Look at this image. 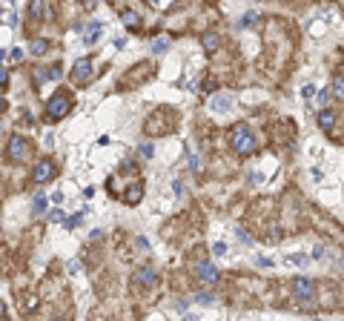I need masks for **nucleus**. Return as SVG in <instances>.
I'll return each mask as SVG.
<instances>
[{
    "label": "nucleus",
    "instance_id": "nucleus-3",
    "mask_svg": "<svg viewBox=\"0 0 344 321\" xmlns=\"http://www.w3.org/2000/svg\"><path fill=\"white\" fill-rule=\"evenodd\" d=\"M26 155H29V141L20 138V135H15V138L9 141V146H6V158L9 160H23Z\"/></svg>",
    "mask_w": 344,
    "mask_h": 321
},
{
    "label": "nucleus",
    "instance_id": "nucleus-17",
    "mask_svg": "<svg viewBox=\"0 0 344 321\" xmlns=\"http://www.w3.org/2000/svg\"><path fill=\"white\" fill-rule=\"evenodd\" d=\"M141 195H144V190H141V187H132V190H129V195H126V204H138V201H141Z\"/></svg>",
    "mask_w": 344,
    "mask_h": 321
},
{
    "label": "nucleus",
    "instance_id": "nucleus-23",
    "mask_svg": "<svg viewBox=\"0 0 344 321\" xmlns=\"http://www.w3.org/2000/svg\"><path fill=\"white\" fill-rule=\"evenodd\" d=\"M63 75V69H61V64H55V66H49V78H61Z\"/></svg>",
    "mask_w": 344,
    "mask_h": 321
},
{
    "label": "nucleus",
    "instance_id": "nucleus-27",
    "mask_svg": "<svg viewBox=\"0 0 344 321\" xmlns=\"http://www.w3.org/2000/svg\"><path fill=\"white\" fill-rule=\"evenodd\" d=\"M6 83H9V72L0 66V86H6Z\"/></svg>",
    "mask_w": 344,
    "mask_h": 321
},
{
    "label": "nucleus",
    "instance_id": "nucleus-5",
    "mask_svg": "<svg viewBox=\"0 0 344 321\" xmlns=\"http://www.w3.org/2000/svg\"><path fill=\"white\" fill-rule=\"evenodd\" d=\"M72 80H75L78 86H86V83L92 80V61H89V58H81L78 64L72 66Z\"/></svg>",
    "mask_w": 344,
    "mask_h": 321
},
{
    "label": "nucleus",
    "instance_id": "nucleus-24",
    "mask_svg": "<svg viewBox=\"0 0 344 321\" xmlns=\"http://www.w3.org/2000/svg\"><path fill=\"white\" fill-rule=\"evenodd\" d=\"M195 301H201V304H213V295H207V292H198V295H195Z\"/></svg>",
    "mask_w": 344,
    "mask_h": 321
},
{
    "label": "nucleus",
    "instance_id": "nucleus-26",
    "mask_svg": "<svg viewBox=\"0 0 344 321\" xmlns=\"http://www.w3.org/2000/svg\"><path fill=\"white\" fill-rule=\"evenodd\" d=\"M187 158H189V169H192V172H195V169H198V158H195V155H192V152H189V149H187Z\"/></svg>",
    "mask_w": 344,
    "mask_h": 321
},
{
    "label": "nucleus",
    "instance_id": "nucleus-29",
    "mask_svg": "<svg viewBox=\"0 0 344 321\" xmlns=\"http://www.w3.org/2000/svg\"><path fill=\"white\" fill-rule=\"evenodd\" d=\"M252 20H255V15L250 12V15H244V17H241V26H247V23H252Z\"/></svg>",
    "mask_w": 344,
    "mask_h": 321
},
{
    "label": "nucleus",
    "instance_id": "nucleus-31",
    "mask_svg": "<svg viewBox=\"0 0 344 321\" xmlns=\"http://www.w3.org/2000/svg\"><path fill=\"white\" fill-rule=\"evenodd\" d=\"M3 109H6V97L0 95V112H3Z\"/></svg>",
    "mask_w": 344,
    "mask_h": 321
},
{
    "label": "nucleus",
    "instance_id": "nucleus-16",
    "mask_svg": "<svg viewBox=\"0 0 344 321\" xmlns=\"http://www.w3.org/2000/svg\"><path fill=\"white\" fill-rule=\"evenodd\" d=\"M330 92H336L339 97H344V78H333V83H330Z\"/></svg>",
    "mask_w": 344,
    "mask_h": 321
},
{
    "label": "nucleus",
    "instance_id": "nucleus-20",
    "mask_svg": "<svg viewBox=\"0 0 344 321\" xmlns=\"http://www.w3.org/2000/svg\"><path fill=\"white\" fill-rule=\"evenodd\" d=\"M138 155L141 158H152V144H141L138 146Z\"/></svg>",
    "mask_w": 344,
    "mask_h": 321
},
{
    "label": "nucleus",
    "instance_id": "nucleus-4",
    "mask_svg": "<svg viewBox=\"0 0 344 321\" xmlns=\"http://www.w3.org/2000/svg\"><path fill=\"white\" fill-rule=\"evenodd\" d=\"M192 270H195V278H198L201 284H215V281H218V270H215L210 261H204V258H201V261H195V267H192Z\"/></svg>",
    "mask_w": 344,
    "mask_h": 321
},
{
    "label": "nucleus",
    "instance_id": "nucleus-18",
    "mask_svg": "<svg viewBox=\"0 0 344 321\" xmlns=\"http://www.w3.org/2000/svg\"><path fill=\"white\" fill-rule=\"evenodd\" d=\"M43 209H46V195H43V193H37V195H34V212L40 215Z\"/></svg>",
    "mask_w": 344,
    "mask_h": 321
},
{
    "label": "nucleus",
    "instance_id": "nucleus-8",
    "mask_svg": "<svg viewBox=\"0 0 344 321\" xmlns=\"http://www.w3.org/2000/svg\"><path fill=\"white\" fill-rule=\"evenodd\" d=\"M135 281H138L141 287H152V284H155V270H152V267H141V270L135 273Z\"/></svg>",
    "mask_w": 344,
    "mask_h": 321
},
{
    "label": "nucleus",
    "instance_id": "nucleus-6",
    "mask_svg": "<svg viewBox=\"0 0 344 321\" xmlns=\"http://www.w3.org/2000/svg\"><path fill=\"white\" fill-rule=\"evenodd\" d=\"M52 175H55V163H52L49 158L37 160V163H34V169H32V181H34V184H46Z\"/></svg>",
    "mask_w": 344,
    "mask_h": 321
},
{
    "label": "nucleus",
    "instance_id": "nucleus-30",
    "mask_svg": "<svg viewBox=\"0 0 344 321\" xmlns=\"http://www.w3.org/2000/svg\"><path fill=\"white\" fill-rule=\"evenodd\" d=\"M327 97H330V89H324V92L318 95V103H327Z\"/></svg>",
    "mask_w": 344,
    "mask_h": 321
},
{
    "label": "nucleus",
    "instance_id": "nucleus-19",
    "mask_svg": "<svg viewBox=\"0 0 344 321\" xmlns=\"http://www.w3.org/2000/svg\"><path fill=\"white\" fill-rule=\"evenodd\" d=\"M287 261H293V264H301V267H304V264H310V258L304 256V253H295V256H287Z\"/></svg>",
    "mask_w": 344,
    "mask_h": 321
},
{
    "label": "nucleus",
    "instance_id": "nucleus-11",
    "mask_svg": "<svg viewBox=\"0 0 344 321\" xmlns=\"http://www.w3.org/2000/svg\"><path fill=\"white\" fill-rule=\"evenodd\" d=\"M215 112H227L229 106H232V97L229 95H218V97H213V103H210Z\"/></svg>",
    "mask_w": 344,
    "mask_h": 321
},
{
    "label": "nucleus",
    "instance_id": "nucleus-10",
    "mask_svg": "<svg viewBox=\"0 0 344 321\" xmlns=\"http://www.w3.org/2000/svg\"><path fill=\"white\" fill-rule=\"evenodd\" d=\"M29 52H32V55H37V58H40V55H46V52H49V40H43V37L32 40V43H29Z\"/></svg>",
    "mask_w": 344,
    "mask_h": 321
},
{
    "label": "nucleus",
    "instance_id": "nucleus-12",
    "mask_svg": "<svg viewBox=\"0 0 344 321\" xmlns=\"http://www.w3.org/2000/svg\"><path fill=\"white\" fill-rule=\"evenodd\" d=\"M333 121H336V115H333L330 109H321V115H318V127L330 129V127H333Z\"/></svg>",
    "mask_w": 344,
    "mask_h": 321
},
{
    "label": "nucleus",
    "instance_id": "nucleus-15",
    "mask_svg": "<svg viewBox=\"0 0 344 321\" xmlns=\"http://www.w3.org/2000/svg\"><path fill=\"white\" fill-rule=\"evenodd\" d=\"M201 43H204V49H207V52H213V49H215V46H218V34H204V37H201Z\"/></svg>",
    "mask_w": 344,
    "mask_h": 321
},
{
    "label": "nucleus",
    "instance_id": "nucleus-14",
    "mask_svg": "<svg viewBox=\"0 0 344 321\" xmlns=\"http://www.w3.org/2000/svg\"><path fill=\"white\" fill-rule=\"evenodd\" d=\"M98 34H100V23H89V29L83 32V40H86V43H95Z\"/></svg>",
    "mask_w": 344,
    "mask_h": 321
},
{
    "label": "nucleus",
    "instance_id": "nucleus-21",
    "mask_svg": "<svg viewBox=\"0 0 344 321\" xmlns=\"http://www.w3.org/2000/svg\"><path fill=\"white\" fill-rule=\"evenodd\" d=\"M40 12H43V6H40V3H32V6H29V17H32V20H37V17H40Z\"/></svg>",
    "mask_w": 344,
    "mask_h": 321
},
{
    "label": "nucleus",
    "instance_id": "nucleus-25",
    "mask_svg": "<svg viewBox=\"0 0 344 321\" xmlns=\"http://www.w3.org/2000/svg\"><path fill=\"white\" fill-rule=\"evenodd\" d=\"M213 253H215V256H224V253H227V244H213Z\"/></svg>",
    "mask_w": 344,
    "mask_h": 321
},
{
    "label": "nucleus",
    "instance_id": "nucleus-28",
    "mask_svg": "<svg viewBox=\"0 0 344 321\" xmlns=\"http://www.w3.org/2000/svg\"><path fill=\"white\" fill-rule=\"evenodd\" d=\"M301 95H304V97H307V100H310V97L315 95V89H313V86H304V89H301Z\"/></svg>",
    "mask_w": 344,
    "mask_h": 321
},
{
    "label": "nucleus",
    "instance_id": "nucleus-7",
    "mask_svg": "<svg viewBox=\"0 0 344 321\" xmlns=\"http://www.w3.org/2000/svg\"><path fill=\"white\" fill-rule=\"evenodd\" d=\"M313 292H315V287H313L310 278H295V281H293V295H295L298 301H310Z\"/></svg>",
    "mask_w": 344,
    "mask_h": 321
},
{
    "label": "nucleus",
    "instance_id": "nucleus-1",
    "mask_svg": "<svg viewBox=\"0 0 344 321\" xmlns=\"http://www.w3.org/2000/svg\"><path fill=\"white\" fill-rule=\"evenodd\" d=\"M229 144H232V149L238 155H250V152H255V146H258L255 144V135L244 124H235V127L229 129Z\"/></svg>",
    "mask_w": 344,
    "mask_h": 321
},
{
    "label": "nucleus",
    "instance_id": "nucleus-2",
    "mask_svg": "<svg viewBox=\"0 0 344 321\" xmlns=\"http://www.w3.org/2000/svg\"><path fill=\"white\" fill-rule=\"evenodd\" d=\"M69 109H72V100L66 92H55V95L46 100V118L49 121H61L69 115Z\"/></svg>",
    "mask_w": 344,
    "mask_h": 321
},
{
    "label": "nucleus",
    "instance_id": "nucleus-9",
    "mask_svg": "<svg viewBox=\"0 0 344 321\" xmlns=\"http://www.w3.org/2000/svg\"><path fill=\"white\" fill-rule=\"evenodd\" d=\"M121 20H124V26H129V29H138V26H141V17H138V12H132V9L121 12Z\"/></svg>",
    "mask_w": 344,
    "mask_h": 321
},
{
    "label": "nucleus",
    "instance_id": "nucleus-22",
    "mask_svg": "<svg viewBox=\"0 0 344 321\" xmlns=\"http://www.w3.org/2000/svg\"><path fill=\"white\" fill-rule=\"evenodd\" d=\"M49 78V69H37V75H34V83H43Z\"/></svg>",
    "mask_w": 344,
    "mask_h": 321
},
{
    "label": "nucleus",
    "instance_id": "nucleus-32",
    "mask_svg": "<svg viewBox=\"0 0 344 321\" xmlns=\"http://www.w3.org/2000/svg\"><path fill=\"white\" fill-rule=\"evenodd\" d=\"M3 313H6V307H3V304H0V319H3Z\"/></svg>",
    "mask_w": 344,
    "mask_h": 321
},
{
    "label": "nucleus",
    "instance_id": "nucleus-13",
    "mask_svg": "<svg viewBox=\"0 0 344 321\" xmlns=\"http://www.w3.org/2000/svg\"><path fill=\"white\" fill-rule=\"evenodd\" d=\"M149 49H152V55H164V52L169 49V37H158V40L149 46Z\"/></svg>",
    "mask_w": 344,
    "mask_h": 321
}]
</instances>
